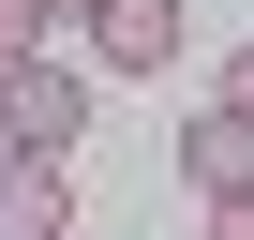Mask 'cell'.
Wrapping results in <instances>:
<instances>
[{"label": "cell", "instance_id": "cell-1", "mask_svg": "<svg viewBox=\"0 0 254 240\" xmlns=\"http://www.w3.org/2000/svg\"><path fill=\"white\" fill-rule=\"evenodd\" d=\"M75 135H90V75L75 60H15V75H0V150H45L60 165Z\"/></svg>", "mask_w": 254, "mask_h": 240}, {"label": "cell", "instance_id": "cell-2", "mask_svg": "<svg viewBox=\"0 0 254 240\" xmlns=\"http://www.w3.org/2000/svg\"><path fill=\"white\" fill-rule=\"evenodd\" d=\"M180 45H194L180 0H105V30H90V60H105V75H165Z\"/></svg>", "mask_w": 254, "mask_h": 240}, {"label": "cell", "instance_id": "cell-3", "mask_svg": "<svg viewBox=\"0 0 254 240\" xmlns=\"http://www.w3.org/2000/svg\"><path fill=\"white\" fill-rule=\"evenodd\" d=\"M0 240H75V165L0 150Z\"/></svg>", "mask_w": 254, "mask_h": 240}, {"label": "cell", "instance_id": "cell-4", "mask_svg": "<svg viewBox=\"0 0 254 240\" xmlns=\"http://www.w3.org/2000/svg\"><path fill=\"white\" fill-rule=\"evenodd\" d=\"M180 180H194V195H254V120H239V105H194V120H180Z\"/></svg>", "mask_w": 254, "mask_h": 240}, {"label": "cell", "instance_id": "cell-5", "mask_svg": "<svg viewBox=\"0 0 254 240\" xmlns=\"http://www.w3.org/2000/svg\"><path fill=\"white\" fill-rule=\"evenodd\" d=\"M15 60H45V0H0V75Z\"/></svg>", "mask_w": 254, "mask_h": 240}, {"label": "cell", "instance_id": "cell-6", "mask_svg": "<svg viewBox=\"0 0 254 240\" xmlns=\"http://www.w3.org/2000/svg\"><path fill=\"white\" fill-rule=\"evenodd\" d=\"M209 105H239V120H254V45H224V90H209Z\"/></svg>", "mask_w": 254, "mask_h": 240}, {"label": "cell", "instance_id": "cell-7", "mask_svg": "<svg viewBox=\"0 0 254 240\" xmlns=\"http://www.w3.org/2000/svg\"><path fill=\"white\" fill-rule=\"evenodd\" d=\"M209 240H254V195H209Z\"/></svg>", "mask_w": 254, "mask_h": 240}, {"label": "cell", "instance_id": "cell-8", "mask_svg": "<svg viewBox=\"0 0 254 240\" xmlns=\"http://www.w3.org/2000/svg\"><path fill=\"white\" fill-rule=\"evenodd\" d=\"M45 15H75V30H105V0H45Z\"/></svg>", "mask_w": 254, "mask_h": 240}]
</instances>
